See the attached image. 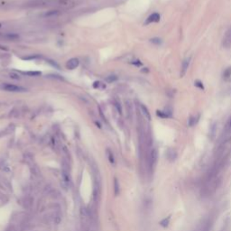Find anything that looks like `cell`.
Here are the masks:
<instances>
[{"mask_svg": "<svg viewBox=\"0 0 231 231\" xmlns=\"http://www.w3.org/2000/svg\"><path fill=\"white\" fill-rule=\"evenodd\" d=\"M223 75H224L225 78H229L231 76V67H228L227 69H226Z\"/></svg>", "mask_w": 231, "mask_h": 231, "instance_id": "ac0fdd59", "label": "cell"}, {"mask_svg": "<svg viewBox=\"0 0 231 231\" xmlns=\"http://www.w3.org/2000/svg\"><path fill=\"white\" fill-rule=\"evenodd\" d=\"M58 14V11L57 10H51L49 12H47L45 14V16H54Z\"/></svg>", "mask_w": 231, "mask_h": 231, "instance_id": "ffe728a7", "label": "cell"}, {"mask_svg": "<svg viewBox=\"0 0 231 231\" xmlns=\"http://www.w3.org/2000/svg\"><path fill=\"white\" fill-rule=\"evenodd\" d=\"M25 74L30 76V77H37V76H40L42 74L41 72H25Z\"/></svg>", "mask_w": 231, "mask_h": 231, "instance_id": "5bb4252c", "label": "cell"}, {"mask_svg": "<svg viewBox=\"0 0 231 231\" xmlns=\"http://www.w3.org/2000/svg\"><path fill=\"white\" fill-rule=\"evenodd\" d=\"M115 106H116V108L117 109V111H118V113H119V114H121V113H122V109H121L120 104H119V103H117V102H116V103H115Z\"/></svg>", "mask_w": 231, "mask_h": 231, "instance_id": "cb8c5ba5", "label": "cell"}, {"mask_svg": "<svg viewBox=\"0 0 231 231\" xmlns=\"http://www.w3.org/2000/svg\"><path fill=\"white\" fill-rule=\"evenodd\" d=\"M156 115H157L159 117H161V118H169V117H172L171 112H168V111L157 110V111H156Z\"/></svg>", "mask_w": 231, "mask_h": 231, "instance_id": "9c48e42d", "label": "cell"}, {"mask_svg": "<svg viewBox=\"0 0 231 231\" xmlns=\"http://www.w3.org/2000/svg\"><path fill=\"white\" fill-rule=\"evenodd\" d=\"M194 85L196 86L197 88H199L200 90H204V85H203V83H202V81H201V80H195L194 81Z\"/></svg>", "mask_w": 231, "mask_h": 231, "instance_id": "2e32d148", "label": "cell"}, {"mask_svg": "<svg viewBox=\"0 0 231 231\" xmlns=\"http://www.w3.org/2000/svg\"><path fill=\"white\" fill-rule=\"evenodd\" d=\"M0 27H1V25H0Z\"/></svg>", "mask_w": 231, "mask_h": 231, "instance_id": "484cf974", "label": "cell"}, {"mask_svg": "<svg viewBox=\"0 0 231 231\" xmlns=\"http://www.w3.org/2000/svg\"><path fill=\"white\" fill-rule=\"evenodd\" d=\"M9 75H10V77H11L12 79H14V80H20V79H21L20 75H19L18 73H16V72H11Z\"/></svg>", "mask_w": 231, "mask_h": 231, "instance_id": "44dd1931", "label": "cell"}, {"mask_svg": "<svg viewBox=\"0 0 231 231\" xmlns=\"http://www.w3.org/2000/svg\"><path fill=\"white\" fill-rule=\"evenodd\" d=\"M190 57H188L183 60V62L182 63V69H181V77H183L186 74V72L190 65Z\"/></svg>", "mask_w": 231, "mask_h": 231, "instance_id": "5b68a950", "label": "cell"}, {"mask_svg": "<svg viewBox=\"0 0 231 231\" xmlns=\"http://www.w3.org/2000/svg\"><path fill=\"white\" fill-rule=\"evenodd\" d=\"M106 154H108V157H109V162H110L111 164H114V163H115V159H114L113 153H112L109 149H108V150H106Z\"/></svg>", "mask_w": 231, "mask_h": 231, "instance_id": "9a60e30c", "label": "cell"}, {"mask_svg": "<svg viewBox=\"0 0 231 231\" xmlns=\"http://www.w3.org/2000/svg\"><path fill=\"white\" fill-rule=\"evenodd\" d=\"M33 204V199H32L31 197H25L23 201V203H22L23 207L25 209H31Z\"/></svg>", "mask_w": 231, "mask_h": 231, "instance_id": "52a82bcc", "label": "cell"}, {"mask_svg": "<svg viewBox=\"0 0 231 231\" xmlns=\"http://www.w3.org/2000/svg\"><path fill=\"white\" fill-rule=\"evenodd\" d=\"M0 88L5 91L8 92H25L26 90L23 87L14 85V84H9V83H5L0 86Z\"/></svg>", "mask_w": 231, "mask_h": 231, "instance_id": "6da1fadb", "label": "cell"}, {"mask_svg": "<svg viewBox=\"0 0 231 231\" xmlns=\"http://www.w3.org/2000/svg\"><path fill=\"white\" fill-rule=\"evenodd\" d=\"M0 170L3 172H8L10 171L8 164L7 163L6 160H0Z\"/></svg>", "mask_w": 231, "mask_h": 231, "instance_id": "30bf717a", "label": "cell"}, {"mask_svg": "<svg viewBox=\"0 0 231 231\" xmlns=\"http://www.w3.org/2000/svg\"><path fill=\"white\" fill-rule=\"evenodd\" d=\"M80 64V61L77 58H72L70 59L66 63V68L69 70H74L76 69Z\"/></svg>", "mask_w": 231, "mask_h": 231, "instance_id": "3957f363", "label": "cell"}, {"mask_svg": "<svg viewBox=\"0 0 231 231\" xmlns=\"http://www.w3.org/2000/svg\"><path fill=\"white\" fill-rule=\"evenodd\" d=\"M72 2V0H60V4L62 6H68Z\"/></svg>", "mask_w": 231, "mask_h": 231, "instance_id": "7402d4cb", "label": "cell"}, {"mask_svg": "<svg viewBox=\"0 0 231 231\" xmlns=\"http://www.w3.org/2000/svg\"><path fill=\"white\" fill-rule=\"evenodd\" d=\"M52 219H53V222H54L55 224H60L61 221H62V214L60 211H56L54 214L52 215Z\"/></svg>", "mask_w": 231, "mask_h": 231, "instance_id": "8fae6325", "label": "cell"}, {"mask_svg": "<svg viewBox=\"0 0 231 231\" xmlns=\"http://www.w3.org/2000/svg\"><path fill=\"white\" fill-rule=\"evenodd\" d=\"M222 45L226 49H227L231 46V27H229L227 30V32L225 33L223 41H222Z\"/></svg>", "mask_w": 231, "mask_h": 231, "instance_id": "7a4b0ae2", "label": "cell"}, {"mask_svg": "<svg viewBox=\"0 0 231 231\" xmlns=\"http://www.w3.org/2000/svg\"><path fill=\"white\" fill-rule=\"evenodd\" d=\"M198 119H199V116H198V117H190L189 118V121H188L189 126H190V127H192V126H194L195 124L197 123Z\"/></svg>", "mask_w": 231, "mask_h": 231, "instance_id": "4fadbf2b", "label": "cell"}, {"mask_svg": "<svg viewBox=\"0 0 231 231\" xmlns=\"http://www.w3.org/2000/svg\"><path fill=\"white\" fill-rule=\"evenodd\" d=\"M140 109H141V111L142 113H143V115L145 116V117H146L148 120H151V115H150V112L148 110V109L146 108V106L143 104L140 105Z\"/></svg>", "mask_w": 231, "mask_h": 231, "instance_id": "ba28073f", "label": "cell"}, {"mask_svg": "<svg viewBox=\"0 0 231 231\" xmlns=\"http://www.w3.org/2000/svg\"><path fill=\"white\" fill-rule=\"evenodd\" d=\"M6 38L8 39V40H16L17 38H18V35L17 34H7L6 35Z\"/></svg>", "mask_w": 231, "mask_h": 231, "instance_id": "d6986e66", "label": "cell"}, {"mask_svg": "<svg viewBox=\"0 0 231 231\" xmlns=\"http://www.w3.org/2000/svg\"><path fill=\"white\" fill-rule=\"evenodd\" d=\"M156 161H157V152L155 149H153L150 153V158H149L150 166L154 167L156 164Z\"/></svg>", "mask_w": 231, "mask_h": 231, "instance_id": "8992f818", "label": "cell"}, {"mask_svg": "<svg viewBox=\"0 0 231 231\" xmlns=\"http://www.w3.org/2000/svg\"><path fill=\"white\" fill-rule=\"evenodd\" d=\"M114 192H115L116 196H117L119 194V183H118V181L117 178L114 179Z\"/></svg>", "mask_w": 231, "mask_h": 231, "instance_id": "7c38bea8", "label": "cell"}, {"mask_svg": "<svg viewBox=\"0 0 231 231\" xmlns=\"http://www.w3.org/2000/svg\"><path fill=\"white\" fill-rule=\"evenodd\" d=\"M160 21V14L158 13H154L152 14H150L146 22H145V25H149V24H152V23H157Z\"/></svg>", "mask_w": 231, "mask_h": 231, "instance_id": "277c9868", "label": "cell"}, {"mask_svg": "<svg viewBox=\"0 0 231 231\" xmlns=\"http://www.w3.org/2000/svg\"><path fill=\"white\" fill-rule=\"evenodd\" d=\"M151 43H155V44H161L162 41H161V39H159V38H154V39H151Z\"/></svg>", "mask_w": 231, "mask_h": 231, "instance_id": "603a6c76", "label": "cell"}, {"mask_svg": "<svg viewBox=\"0 0 231 231\" xmlns=\"http://www.w3.org/2000/svg\"><path fill=\"white\" fill-rule=\"evenodd\" d=\"M117 80V78L115 75H111V76H109V77L106 78V81L109 82V83H112V82L116 81Z\"/></svg>", "mask_w": 231, "mask_h": 231, "instance_id": "e0dca14e", "label": "cell"}, {"mask_svg": "<svg viewBox=\"0 0 231 231\" xmlns=\"http://www.w3.org/2000/svg\"><path fill=\"white\" fill-rule=\"evenodd\" d=\"M132 63L135 64V65H136V66H141V65H142V62H141L140 61H138V60H136V61H133Z\"/></svg>", "mask_w": 231, "mask_h": 231, "instance_id": "d4e9b609", "label": "cell"}]
</instances>
